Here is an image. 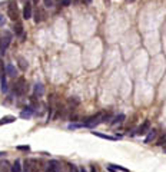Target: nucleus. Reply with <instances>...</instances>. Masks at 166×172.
Listing matches in <instances>:
<instances>
[{"mask_svg":"<svg viewBox=\"0 0 166 172\" xmlns=\"http://www.w3.org/2000/svg\"><path fill=\"white\" fill-rule=\"evenodd\" d=\"M1 155H6V154H4V152H0V156H1Z\"/></svg>","mask_w":166,"mask_h":172,"instance_id":"72a5a7b5","label":"nucleus"},{"mask_svg":"<svg viewBox=\"0 0 166 172\" xmlns=\"http://www.w3.org/2000/svg\"><path fill=\"white\" fill-rule=\"evenodd\" d=\"M7 13H9V17H10L12 20H15V22H16L17 19H19V10H17L16 3H10V4H9Z\"/></svg>","mask_w":166,"mask_h":172,"instance_id":"39448f33","label":"nucleus"},{"mask_svg":"<svg viewBox=\"0 0 166 172\" xmlns=\"http://www.w3.org/2000/svg\"><path fill=\"white\" fill-rule=\"evenodd\" d=\"M10 166H9V162L7 161H3L0 162V172H9Z\"/></svg>","mask_w":166,"mask_h":172,"instance_id":"a211bd4d","label":"nucleus"},{"mask_svg":"<svg viewBox=\"0 0 166 172\" xmlns=\"http://www.w3.org/2000/svg\"><path fill=\"white\" fill-rule=\"evenodd\" d=\"M84 1H86L87 4H90V3H92V0H84Z\"/></svg>","mask_w":166,"mask_h":172,"instance_id":"7c9ffc66","label":"nucleus"},{"mask_svg":"<svg viewBox=\"0 0 166 172\" xmlns=\"http://www.w3.org/2000/svg\"><path fill=\"white\" fill-rule=\"evenodd\" d=\"M16 120L15 116H3L1 119H0V125H6V123H13Z\"/></svg>","mask_w":166,"mask_h":172,"instance_id":"2eb2a0df","label":"nucleus"},{"mask_svg":"<svg viewBox=\"0 0 166 172\" xmlns=\"http://www.w3.org/2000/svg\"><path fill=\"white\" fill-rule=\"evenodd\" d=\"M22 166H20V161H15V164L10 166V172H20Z\"/></svg>","mask_w":166,"mask_h":172,"instance_id":"f3484780","label":"nucleus"},{"mask_svg":"<svg viewBox=\"0 0 166 172\" xmlns=\"http://www.w3.org/2000/svg\"><path fill=\"white\" fill-rule=\"evenodd\" d=\"M43 93H45V87H43V85H42V83H37V85L34 86V96L40 98Z\"/></svg>","mask_w":166,"mask_h":172,"instance_id":"f8f14e48","label":"nucleus"},{"mask_svg":"<svg viewBox=\"0 0 166 172\" xmlns=\"http://www.w3.org/2000/svg\"><path fill=\"white\" fill-rule=\"evenodd\" d=\"M43 19H45V12L42 9H37L36 10V15H34V22L36 23H40Z\"/></svg>","mask_w":166,"mask_h":172,"instance_id":"4468645a","label":"nucleus"},{"mask_svg":"<svg viewBox=\"0 0 166 172\" xmlns=\"http://www.w3.org/2000/svg\"><path fill=\"white\" fill-rule=\"evenodd\" d=\"M165 151H166V146H165Z\"/></svg>","mask_w":166,"mask_h":172,"instance_id":"f704fd0d","label":"nucleus"},{"mask_svg":"<svg viewBox=\"0 0 166 172\" xmlns=\"http://www.w3.org/2000/svg\"><path fill=\"white\" fill-rule=\"evenodd\" d=\"M79 172H86V169H84V168L82 166V168H79Z\"/></svg>","mask_w":166,"mask_h":172,"instance_id":"c85d7f7f","label":"nucleus"},{"mask_svg":"<svg viewBox=\"0 0 166 172\" xmlns=\"http://www.w3.org/2000/svg\"><path fill=\"white\" fill-rule=\"evenodd\" d=\"M12 29H13L15 34L20 36L22 39H24V32H23V26H22V23H15V26H13Z\"/></svg>","mask_w":166,"mask_h":172,"instance_id":"6e6552de","label":"nucleus"},{"mask_svg":"<svg viewBox=\"0 0 166 172\" xmlns=\"http://www.w3.org/2000/svg\"><path fill=\"white\" fill-rule=\"evenodd\" d=\"M24 172H37V161L36 159H27L24 162Z\"/></svg>","mask_w":166,"mask_h":172,"instance_id":"20e7f679","label":"nucleus"},{"mask_svg":"<svg viewBox=\"0 0 166 172\" xmlns=\"http://www.w3.org/2000/svg\"><path fill=\"white\" fill-rule=\"evenodd\" d=\"M69 169H70V172H79V168L73 164H69Z\"/></svg>","mask_w":166,"mask_h":172,"instance_id":"b1692460","label":"nucleus"},{"mask_svg":"<svg viewBox=\"0 0 166 172\" xmlns=\"http://www.w3.org/2000/svg\"><path fill=\"white\" fill-rule=\"evenodd\" d=\"M23 17H24L26 20L32 17V4H30V1H26V3H24V7H23Z\"/></svg>","mask_w":166,"mask_h":172,"instance_id":"0eeeda50","label":"nucleus"},{"mask_svg":"<svg viewBox=\"0 0 166 172\" xmlns=\"http://www.w3.org/2000/svg\"><path fill=\"white\" fill-rule=\"evenodd\" d=\"M17 60H19V66H20V69H22V70H26V69H27V66H29V65H27L26 59H23V57H19Z\"/></svg>","mask_w":166,"mask_h":172,"instance_id":"412c9836","label":"nucleus"},{"mask_svg":"<svg viewBox=\"0 0 166 172\" xmlns=\"http://www.w3.org/2000/svg\"><path fill=\"white\" fill-rule=\"evenodd\" d=\"M149 128H150V122H149V120H146V122H143V123H142V125H140L137 129H135V131H133L132 135H135V136L145 135V134H148V132L150 131Z\"/></svg>","mask_w":166,"mask_h":172,"instance_id":"f03ea898","label":"nucleus"},{"mask_svg":"<svg viewBox=\"0 0 166 172\" xmlns=\"http://www.w3.org/2000/svg\"><path fill=\"white\" fill-rule=\"evenodd\" d=\"M126 1H130V3H133V1H135V0H126Z\"/></svg>","mask_w":166,"mask_h":172,"instance_id":"473e14b6","label":"nucleus"},{"mask_svg":"<svg viewBox=\"0 0 166 172\" xmlns=\"http://www.w3.org/2000/svg\"><path fill=\"white\" fill-rule=\"evenodd\" d=\"M95 136H99L102 139H106V141H116L119 136H110V135H106V134H100V132H92Z\"/></svg>","mask_w":166,"mask_h":172,"instance_id":"9b49d317","label":"nucleus"},{"mask_svg":"<svg viewBox=\"0 0 166 172\" xmlns=\"http://www.w3.org/2000/svg\"><path fill=\"white\" fill-rule=\"evenodd\" d=\"M3 76V66H0V78Z\"/></svg>","mask_w":166,"mask_h":172,"instance_id":"cd10ccee","label":"nucleus"},{"mask_svg":"<svg viewBox=\"0 0 166 172\" xmlns=\"http://www.w3.org/2000/svg\"><path fill=\"white\" fill-rule=\"evenodd\" d=\"M109 169H112V171H122V172H130L128 168H123V166H120V165H109Z\"/></svg>","mask_w":166,"mask_h":172,"instance_id":"dca6fc26","label":"nucleus"},{"mask_svg":"<svg viewBox=\"0 0 166 172\" xmlns=\"http://www.w3.org/2000/svg\"><path fill=\"white\" fill-rule=\"evenodd\" d=\"M53 4H54V0H45V6H47V7H53Z\"/></svg>","mask_w":166,"mask_h":172,"instance_id":"393cba45","label":"nucleus"},{"mask_svg":"<svg viewBox=\"0 0 166 172\" xmlns=\"http://www.w3.org/2000/svg\"><path fill=\"white\" fill-rule=\"evenodd\" d=\"M59 3H60V6H63V7H67V6H70V3H72V0H57Z\"/></svg>","mask_w":166,"mask_h":172,"instance_id":"5701e85b","label":"nucleus"},{"mask_svg":"<svg viewBox=\"0 0 166 172\" xmlns=\"http://www.w3.org/2000/svg\"><path fill=\"white\" fill-rule=\"evenodd\" d=\"M125 119H126V116H125L123 113H119L117 116H113V118H112V122H110V125H112V126L120 125V123H122V122H123Z\"/></svg>","mask_w":166,"mask_h":172,"instance_id":"1a4fd4ad","label":"nucleus"},{"mask_svg":"<svg viewBox=\"0 0 166 172\" xmlns=\"http://www.w3.org/2000/svg\"><path fill=\"white\" fill-rule=\"evenodd\" d=\"M1 90H3V92H7V83H6V78H4V75L1 76Z\"/></svg>","mask_w":166,"mask_h":172,"instance_id":"4be33fe9","label":"nucleus"},{"mask_svg":"<svg viewBox=\"0 0 166 172\" xmlns=\"http://www.w3.org/2000/svg\"><path fill=\"white\" fill-rule=\"evenodd\" d=\"M32 113H33V109H32V108H27L26 110H23V112L20 113V116H22V118H30Z\"/></svg>","mask_w":166,"mask_h":172,"instance_id":"aec40b11","label":"nucleus"},{"mask_svg":"<svg viewBox=\"0 0 166 172\" xmlns=\"http://www.w3.org/2000/svg\"><path fill=\"white\" fill-rule=\"evenodd\" d=\"M92 172H98V171H96V168H95V166H92Z\"/></svg>","mask_w":166,"mask_h":172,"instance_id":"c756f323","label":"nucleus"},{"mask_svg":"<svg viewBox=\"0 0 166 172\" xmlns=\"http://www.w3.org/2000/svg\"><path fill=\"white\" fill-rule=\"evenodd\" d=\"M156 145H158V146H166V132L156 141Z\"/></svg>","mask_w":166,"mask_h":172,"instance_id":"6ab92c4d","label":"nucleus"},{"mask_svg":"<svg viewBox=\"0 0 166 172\" xmlns=\"http://www.w3.org/2000/svg\"><path fill=\"white\" fill-rule=\"evenodd\" d=\"M62 166H60V162L57 161H50L47 164V168H46V172H60Z\"/></svg>","mask_w":166,"mask_h":172,"instance_id":"423d86ee","label":"nucleus"},{"mask_svg":"<svg viewBox=\"0 0 166 172\" xmlns=\"http://www.w3.org/2000/svg\"><path fill=\"white\" fill-rule=\"evenodd\" d=\"M10 42H12V34L6 32L0 37V50H1V53H4V50L7 49V46L10 45Z\"/></svg>","mask_w":166,"mask_h":172,"instance_id":"7ed1b4c3","label":"nucleus"},{"mask_svg":"<svg viewBox=\"0 0 166 172\" xmlns=\"http://www.w3.org/2000/svg\"><path fill=\"white\" fill-rule=\"evenodd\" d=\"M6 73L9 75V76H12V78H15L17 75V70H16V68L13 66V65H6Z\"/></svg>","mask_w":166,"mask_h":172,"instance_id":"ddd939ff","label":"nucleus"},{"mask_svg":"<svg viewBox=\"0 0 166 172\" xmlns=\"http://www.w3.org/2000/svg\"><path fill=\"white\" fill-rule=\"evenodd\" d=\"M17 149H20V151H29L30 148H29V146H19Z\"/></svg>","mask_w":166,"mask_h":172,"instance_id":"bb28decb","label":"nucleus"},{"mask_svg":"<svg viewBox=\"0 0 166 172\" xmlns=\"http://www.w3.org/2000/svg\"><path fill=\"white\" fill-rule=\"evenodd\" d=\"M13 90H15V93H16V95H23V93H26V90H27V83H26V79H24V78L17 79V82L15 83Z\"/></svg>","mask_w":166,"mask_h":172,"instance_id":"f257e3e1","label":"nucleus"},{"mask_svg":"<svg viewBox=\"0 0 166 172\" xmlns=\"http://www.w3.org/2000/svg\"><path fill=\"white\" fill-rule=\"evenodd\" d=\"M3 24H4V16H3V15L0 13V27H1Z\"/></svg>","mask_w":166,"mask_h":172,"instance_id":"a878e982","label":"nucleus"},{"mask_svg":"<svg viewBox=\"0 0 166 172\" xmlns=\"http://www.w3.org/2000/svg\"><path fill=\"white\" fill-rule=\"evenodd\" d=\"M156 135H158V132H156L155 129L149 131V132H148V136L145 138V143H150L152 141H155V139H156Z\"/></svg>","mask_w":166,"mask_h":172,"instance_id":"9d476101","label":"nucleus"},{"mask_svg":"<svg viewBox=\"0 0 166 172\" xmlns=\"http://www.w3.org/2000/svg\"><path fill=\"white\" fill-rule=\"evenodd\" d=\"M33 3H34V4H37V3H39V0H33Z\"/></svg>","mask_w":166,"mask_h":172,"instance_id":"2f4dec72","label":"nucleus"}]
</instances>
